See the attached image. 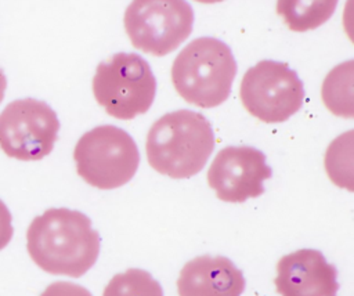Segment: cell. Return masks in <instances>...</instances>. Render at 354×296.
<instances>
[{
	"label": "cell",
	"instance_id": "obj_14",
	"mask_svg": "<svg viewBox=\"0 0 354 296\" xmlns=\"http://www.w3.org/2000/svg\"><path fill=\"white\" fill-rule=\"evenodd\" d=\"M102 296H163V289L148 271L130 268L113 275Z\"/></svg>",
	"mask_w": 354,
	"mask_h": 296
},
{
	"label": "cell",
	"instance_id": "obj_2",
	"mask_svg": "<svg viewBox=\"0 0 354 296\" xmlns=\"http://www.w3.org/2000/svg\"><path fill=\"white\" fill-rule=\"evenodd\" d=\"M214 149L210 122L199 112L178 109L159 118L147 136V158L152 169L171 178L199 173Z\"/></svg>",
	"mask_w": 354,
	"mask_h": 296
},
{
	"label": "cell",
	"instance_id": "obj_1",
	"mask_svg": "<svg viewBox=\"0 0 354 296\" xmlns=\"http://www.w3.org/2000/svg\"><path fill=\"white\" fill-rule=\"evenodd\" d=\"M26 249L43 271L79 278L98 259L100 235L84 213L51 207L29 224Z\"/></svg>",
	"mask_w": 354,
	"mask_h": 296
},
{
	"label": "cell",
	"instance_id": "obj_13",
	"mask_svg": "<svg viewBox=\"0 0 354 296\" xmlns=\"http://www.w3.org/2000/svg\"><path fill=\"white\" fill-rule=\"evenodd\" d=\"M351 83L353 61L337 65L329 72L322 86V98L330 112L339 116L351 118Z\"/></svg>",
	"mask_w": 354,
	"mask_h": 296
},
{
	"label": "cell",
	"instance_id": "obj_10",
	"mask_svg": "<svg viewBox=\"0 0 354 296\" xmlns=\"http://www.w3.org/2000/svg\"><path fill=\"white\" fill-rule=\"evenodd\" d=\"M275 286L281 296H336L337 270L315 249H299L277 264Z\"/></svg>",
	"mask_w": 354,
	"mask_h": 296
},
{
	"label": "cell",
	"instance_id": "obj_4",
	"mask_svg": "<svg viewBox=\"0 0 354 296\" xmlns=\"http://www.w3.org/2000/svg\"><path fill=\"white\" fill-rule=\"evenodd\" d=\"M93 93L108 115L130 120L151 108L156 79L149 64L138 54L116 53L98 64Z\"/></svg>",
	"mask_w": 354,
	"mask_h": 296
},
{
	"label": "cell",
	"instance_id": "obj_18",
	"mask_svg": "<svg viewBox=\"0 0 354 296\" xmlns=\"http://www.w3.org/2000/svg\"><path fill=\"white\" fill-rule=\"evenodd\" d=\"M198 3H203V4H213V3H220L223 0H195Z\"/></svg>",
	"mask_w": 354,
	"mask_h": 296
},
{
	"label": "cell",
	"instance_id": "obj_12",
	"mask_svg": "<svg viewBox=\"0 0 354 296\" xmlns=\"http://www.w3.org/2000/svg\"><path fill=\"white\" fill-rule=\"evenodd\" d=\"M339 0H277V12L293 32H307L325 24Z\"/></svg>",
	"mask_w": 354,
	"mask_h": 296
},
{
	"label": "cell",
	"instance_id": "obj_6",
	"mask_svg": "<svg viewBox=\"0 0 354 296\" xmlns=\"http://www.w3.org/2000/svg\"><path fill=\"white\" fill-rule=\"evenodd\" d=\"M123 24L136 48L162 57L191 35L194 10L185 0H133L124 11Z\"/></svg>",
	"mask_w": 354,
	"mask_h": 296
},
{
	"label": "cell",
	"instance_id": "obj_9",
	"mask_svg": "<svg viewBox=\"0 0 354 296\" xmlns=\"http://www.w3.org/2000/svg\"><path fill=\"white\" fill-rule=\"evenodd\" d=\"M272 176L266 155L249 145L225 147L207 170V183L224 202L241 203L264 192V180Z\"/></svg>",
	"mask_w": 354,
	"mask_h": 296
},
{
	"label": "cell",
	"instance_id": "obj_15",
	"mask_svg": "<svg viewBox=\"0 0 354 296\" xmlns=\"http://www.w3.org/2000/svg\"><path fill=\"white\" fill-rule=\"evenodd\" d=\"M40 296H93L88 289L82 285L66 282V281H57L50 284Z\"/></svg>",
	"mask_w": 354,
	"mask_h": 296
},
{
	"label": "cell",
	"instance_id": "obj_16",
	"mask_svg": "<svg viewBox=\"0 0 354 296\" xmlns=\"http://www.w3.org/2000/svg\"><path fill=\"white\" fill-rule=\"evenodd\" d=\"M12 234L14 228L11 224V213L6 203L0 199V250L8 245Z\"/></svg>",
	"mask_w": 354,
	"mask_h": 296
},
{
	"label": "cell",
	"instance_id": "obj_7",
	"mask_svg": "<svg viewBox=\"0 0 354 296\" xmlns=\"http://www.w3.org/2000/svg\"><path fill=\"white\" fill-rule=\"evenodd\" d=\"M239 95L250 115L266 123H281L301 108L304 86L288 64L264 59L245 72Z\"/></svg>",
	"mask_w": 354,
	"mask_h": 296
},
{
	"label": "cell",
	"instance_id": "obj_11",
	"mask_svg": "<svg viewBox=\"0 0 354 296\" xmlns=\"http://www.w3.org/2000/svg\"><path fill=\"white\" fill-rule=\"evenodd\" d=\"M242 271L224 256L203 255L184 264L177 279L178 296H241Z\"/></svg>",
	"mask_w": 354,
	"mask_h": 296
},
{
	"label": "cell",
	"instance_id": "obj_8",
	"mask_svg": "<svg viewBox=\"0 0 354 296\" xmlns=\"http://www.w3.org/2000/svg\"><path fill=\"white\" fill-rule=\"evenodd\" d=\"M58 130L59 120L48 104L15 100L0 113V148L18 160H39L53 151Z\"/></svg>",
	"mask_w": 354,
	"mask_h": 296
},
{
	"label": "cell",
	"instance_id": "obj_5",
	"mask_svg": "<svg viewBox=\"0 0 354 296\" xmlns=\"http://www.w3.org/2000/svg\"><path fill=\"white\" fill-rule=\"evenodd\" d=\"M73 158L77 174L100 189L127 184L140 165V152L133 137L112 124L97 126L84 133L75 145Z\"/></svg>",
	"mask_w": 354,
	"mask_h": 296
},
{
	"label": "cell",
	"instance_id": "obj_3",
	"mask_svg": "<svg viewBox=\"0 0 354 296\" xmlns=\"http://www.w3.org/2000/svg\"><path fill=\"white\" fill-rule=\"evenodd\" d=\"M236 69L231 48L216 37L205 36L178 53L171 66V82L187 102L214 108L228 98Z\"/></svg>",
	"mask_w": 354,
	"mask_h": 296
},
{
	"label": "cell",
	"instance_id": "obj_17",
	"mask_svg": "<svg viewBox=\"0 0 354 296\" xmlns=\"http://www.w3.org/2000/svg\"><path fill=\"white\" fill-rule=\"evenodd\" d=\"M6 87H7V79L3 73V71L0 69V102L3 101V97H4V91H6Z\"/></svg>",
	"mask_w": 354,
	"mask_h": 296
}]
</instances>
